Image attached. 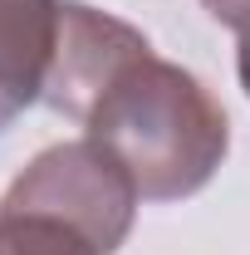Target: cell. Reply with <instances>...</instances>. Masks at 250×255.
Masks as SVG:
<instances>
[{"label":"cell","mask_w":250,"mask_h":255,"mask_svg":"<svg viewBox=\"0 0 250 255\" xmlns=\"http://www.w3.org/2000/svg\"><path fill=\"white\" fill-rule=\"evenodd\" d=\"M211 10V20H221L226 30L236 34H250V0H201Z\"/></svg>","instance_id":"obj_6"},{"label":"cell","mask_w":250,"mask_h":255,"mask_svg":"<svg viewBox=\"0 0 250 255\" xmlns=\"http://www.w3.org/2000/svg\"><path fill=\"white\" fill-rule=\"evenodd\" d=\"M142 54H152L147 34H137L132 25L103 15L84 0H59V34H54V59H49V79H44V103L64 118L89 123L94 103Z\"/></svg>","instance_id":"obj_3"},{"label":"cell","mask_w":250,"mask_h":255,"mask_svg":"<svg viewBox=\"0 0 250 255\" xmlns=\"http://www.w3.org/2000/svg\"><path fill=\"white\" fill-rule=\"evenodd\" d=\"M10 211H44L59 216L74 231H84L98 246V255H113L132 231V211H137V187L123 172V162L113 157L103 142L79 137V142H59L44 147L39 157L10 182L5 201Z\"/></svg>","instance_id":"obj_2"},{"label":"cell","mask_w":250,"mask_h":255,"mask_svg":"<svg viewBox=\"0 0 250 255\" xmlns=\"http://www.w3.org/2000/svg\"><path fill=\"white\" fill-rule=\"evenodd\" d=\"M241 84H246V94H250V34H241Z\"/></svg>","instance_id":"obj_7"},{"label":"cell","mask_w":250,"mask_h":255,"mask_svg":"<svg viewBox=\"0 0 250 255\" xmlns=\"http://www.w3.org/2000/svg\"><path fill=\"white\" fill-rule=\"evenodd\" d=\"M59 0H0V128L44 98Z\"/></svg>","instance_id":"obj_4"},{"label":"cell","mask_w":250,"mask_h":255,"mask_svg":"<svg viewBox=\"0 0 250 255\" xmlns=\"http://www.w3.org/2000/svg\"><path fill=\"white\" fill-rule=\"evenodd\" d=\"M89 137L123 162L137 196L182 201L216 177L226 157V113L182 64L142 54L89 113Z\"/></svg>","instance_id":"obj_1"},{"label":"cell","mask_w":250,"mask_h":255,"mask_svg":"<svg viewBox=\"0 0 250 255\" xmlns=\"http://www.w3.org/2000/svg\"><path fill=\"white\" fill-rule=\"evenodd\" d=\"M0 255H98V246L59 216L0 206Z\"/></svg>","instance_id":"obj_5"}]
</instances>
